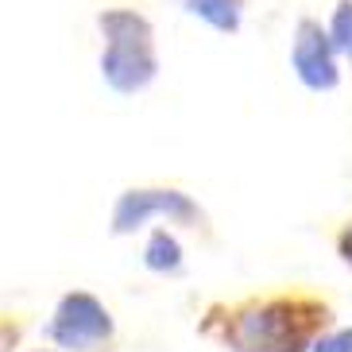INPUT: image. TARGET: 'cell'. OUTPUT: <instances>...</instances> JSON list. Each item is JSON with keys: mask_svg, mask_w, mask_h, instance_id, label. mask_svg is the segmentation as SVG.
Returning a JSON list of instances; mask_svg holds the SVG:
<instances>
[{"mask_svg": "<svg viewBox=\"0 0 352 352\" xmlns=\"http://www.w3.org/2000/svg\"><path fill=\"white\" fill-rule=\"evenodd\" d=\"M333 318L329 298L287 287L240 302H213L197 318V333L225 352H310Z\"/></svg>", "mask_w": 352, "mask_h": 352, "instance_id": "cell-1", "label": "cell"}, {"mask_svg": "<svg viewBox=\"0 0 352 352\" xmlns=\"http://www.w3.org/2000/svg\"><path fill=\"white\" fill-rule=\"evenodd\" d=\"M97 28L104 35L101 51V78L120 97L144 94L159 78L155 54V28L135 8H104L97 12Z\"/></svg>", "mask_w": 352, "mask_h": 352, "instance_id": "cell-2", "label": "cell"}, {"mask_svg": "<svg viewBox=\"0 0 352 352\" xmlns=\"http://www.w3.org/2000/svg\"><path fill=\"white\" fill-rule=\"evenodd\" d=\"M151 221H170L178 228H209L206 209L197 206L186 190L178 186H132L116 197L113 206V221L109 232L113 236H132L140 228H147Z\"/></svg>", "mask_w": 352, "mask_h": 352, "instance_id": "cell-3", "label": "cell"}, {"mask_svg": "<svg viewBox=\"0 0 352 352\" xmlns=\"http://www.w3.org/2000/svg\"><path fill=\"white\" fill-rule=\"evenodd\" d=\"M47 337H51V344L58 352H97L113 344L116 321L97 294L70 290L54 306L51 321H47Z\"/></svg>", "mask_w": 352, "mask_h": 352, "instance_id": "cell-4", "label": "cell"}, {"mask_svg": "<svg viewBox=\"0 0 352 352\" xmlns=\"http://www.w3.org/2000/svg\"><path fill=\"white\" fill-rule=\"evenodd\" d=\"M290 70L310 94H333L341 85V51H337L329 28H321V20H314V16H302L294 23Z\"/></svg>", "mask_w": 352, "mask_h": 352, "instance_id": "cell-5", "label": "cell"}, {"mask_svg": "<svg viewBox=\"0 0 352 352\" xmlns=\"http://www.w3.org/2000/svg\"><path fill=\"white\" fill-rule=\"evenodd\" d=\"M178 4L217 35H236L244 23V8H248V0H178Z\"/></svg>", "mask_w": 352, "mask_h": 352, "instance_id": "cell-6", "label": "cell"}, {"mask_svg": "<svg viewBox=\"0 0 352 352\" xmlns=\"http://www.w3.org/2000/svg\"><path fill=\"white\" fill-rule=\"evenodd\" d=\"M144 267L151 275H178L182 271V244H178L175 232L155 228L144 244Z\"/></svg>", "mask_w": 352, "mask_h": 352, "instance_id": "cell-7", "label": "cell"}, {"mask_svg": "<svg viewBox=\"0 0 352 352\" xmlns=\"http://www.w3.org/2000/svg\"><path fill=\"white\" fill-rule=\"evenodd\" d=\"M325 28H329V35H333V43H337L341 58L352 63V0H337V8H333V16H329Z\"/></svg>", "mask_w": 352, "mask_h": 352, "instance_id": "cell-8", "label": "cell"}, {"mask_svg": "<svg viewBox=\"0 0 352 352\" xmlns=\"http://www.w3.org/2000/svg\"><path fill=\"white\" fill-rule=\"evenodd\" d=\"M310 352H352V325H329Z\"/></svg>", "mask_w": 352, "mask_h": 352, "instance_id": "cell-9", "label": "cell"}, {"mask_svg": "<svg viewBox=\"0 0 352 352\" xmlns=\"http://www.w3.org/2000/svg\"><path fill=\"white\" fill-rule=\"evenodd\" d=\"M333 252H337V259H341L344 267H352V217H344L337 225V232H333Z\"/></svg>", "mask_w": 352, "mask_h": 352, "instance_id": "cell-10", "label": "cell"}, {"mask_svg": "<svg viewBox=\"0 0 352 352\" xmlns=\"http://www.w3.org/2000/svg\"><path fill=\"white\" fill-rule=\"evenodd\" d=\"M39 352H58V349H39Z\"/></svg>", "mask_w": 352, "mask_h": 352, "instance_id": "cell-11", "label": "cell"}]
</instances>
